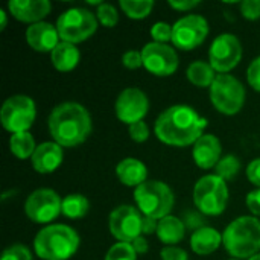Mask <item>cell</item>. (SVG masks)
I'll list each match as a JSON object with an SVG mask.
<instances>
[{"label":"cell","instance_id":"obj_37","mask_svg":"<svg viewBox=\"0 0 260 260\" xmlns=\"http://www.w3.org/2000/svg\"><path fill=\"white\" fill-rule=\"evenodd\" d=\"M161 260H189V256L184 250L178 247H165L160 251Z\"/></svg>","mask_w":260,"mask_h":260},{"label":"cell","instance_id":"obj_40","mask_svg":"<svg viewBox=\"0 0 260 260\" xmlns=\"http://www.w3.org/2000/svg\"><path fill=\"white\" fill-rule=\"evenodd\" d=\"M168 5L177 11H183V12H187L193 8H197L200 5L198 0H169Z\"/></svg>","mask_w":260,"mask_h":260},{"label":"cell","instance_id":"obj_41","mask_svg":"<svg viewBox=\"0 0 260 260\" xmlns=\"http://www.w3.org/2000/svg\"><path fill=\"white\" fill-rule=\"evenodd\" d=\"M131 245H133V248H134V251H136L137 254H145V253H148V250H149L148 241H146L143 236H139L137 239H134V241L131 242Z\"/></svg>","mask_w":260,"mask_h":260},{"label":"cell","instance_id":"obj_9","mask_svg":"<svg viewBox=\"0 0 260 260\" xmlns=\"http://www.w3.org/2000/svg\"><path fill=\"white\" fill-rule=\"evenodd\" d=\"M35 117V102L26 94H14L8 98L0 110V122L3 128L12 134L26 133L34 125Z\"/></svg>","mask_w":260,"mask_h":260},{"label":"cell","instance_id":"obj_23","mask_svg":"<svg viewBox=\"0 0 260 260\" xmlns=\"http://www.w3.org/2000/svg\"><path fill=\"white\" fill-rule=\"evenodd\" d=\"M184 233H186V225L177 216L168 215L166 218L158 221L157 236L166 247H175V244L184 239Z\"/></svg>","mask_w":260,"mask_h":260},{"label":"cell","instance_id":"obj_6","mask_svg":"<svg viewBox=\"0 0 260 260\" xmlns=\"http://www.w3.org/2000/svg\"><path fill=\"white\" fill-rule=\"evenodd\" d=\"M195 207L206 216L221 215L229 203V187L216 174L201 177L193 187Z\"/></svg>","mask_w":260,"mask_h":260},{"label":"cell","instance_id":"obj_17","mask_svg":"<svg viewBox=\"0 0 260 260\" xmlns=\"http://www.w3.org/2000/svg\"><path fill=\"white\" fill-rule=\"evenodd\" d=\"M222 154V145L219 139L213 134H203L193 145L192 157L198 168L212 169L216 168Z\"/></svg>","mask_w":260,"mask_h":260},{"label":"cell","instance_id":"obj_42","mask_svg":"<svg viewBox=\"0 0 260 260\" xmlns=\"http://www.w3.org/2000/svg\"><path fill=\"white\" fill-rule=\"evenodd\" d=\"M157 227H158V221L157 219H152V218H148V216H143V235H152V233H157Z\"/></svg>","mask_w":260,"mask_h":260},{"label":"cell","instance_id":"obj_14","mask_svg":"<svg viewBox=\"0 0 260 260\" xmlns=\"http://www.w3.org/2000/svg\"><path fill=\"white\" fill-rule=\"evenodd\" d=\"M140 52L143 58V67L154 76H171L178 69V55L168 44L152 41L145 44Z\"/></svg>","mask_w":260,"mask_h":260},{"label":"cell","instance_id":"obj_44","mask_svg":"<svg viewBox=\"0 0 260 260\" xmlns=\"http://www.w3.org/2000/svg\"><path fill=\"white\" fill-rule=\"evenodd\" d=\"M248 260H260V254H256V256H253L251 259H248Z\"/></svg>","mask_w":260,"mask_h":260},{"label":"cell","instance_id":"obj_22","mask_svg":"<svg viewBox=\"0 0 260 260\" xmlns=\"http://www.w3.org/2000/svg\"><path fill=\"white\" fill-rule=\"evenodd\" d=\"M50 59H52L53 67L58 72L66 73V72H72L78 66V62L81 59V53H79L76 44L61 41L50 53Z\"/></svg>","mask_w":260,"mask_h":260},{"label":"cell","instance_id":"obj_2","mask_svg":"<svg viewBox=\"0 0 260 260\" xmlns=\"http://www.w3.org/2000/svg\"><path fill=\"white\" fill-rule=\"evenodd\" d=\"M49 133L59 146L75 148L91 134V117L87 108L78 102L58 104L47 119Z\"/></svg>","mask_w":260,"mask_h":260},{"label":"cell","instance_id":"obj_26","mask_svg":"<svg viewBox=\"0 0 260 260\" xmlns=\"http://www.w3.org/2000/svg\"><path fill=\"white\" fill-rule=\"evenodd\" d=\"M90 210L88 200L81 193H69L62 198V215L70 219H81Z\"/></svg>","mask_w":260,"mask_h":260},{"label":"cell","instance_id":"obj_25","mask_svg":"<svg viewBox=\"0 0 260 260\" xmlns=\"http://www.w3.org/2000/svg\"><path fill=\"white\" fill-rule=\"evenodd\" d=\"M37 149L35 140L29 131L26 133H17L11 134L9 137V151L18 158V160H26L34 155Z\"/></svg>","mask_w":260,"mask_h":260},{"label":"cell","instance_id":"obj_12","mask_svg":"<svg viewBox=\"0 0 260 260\" xmlns=\"http://www.w3.org/2000/svg\"><path fill=\"white\" fill-rule=\"evenodd\" d=\"M209 35V21L200 14L181 17L172 26V44L180 50H192Z\"/></svg>","mask_w":260,"mask_h":260},{"label":"cell","instance_id":"obj_45","mask_svg":"<svg viewBox=\"0 0 260 260\" xmlns=\"http://www.w3.org/2000/svg\"><path fill=\"white\" fill-rule=\"evenodd\" d=\"M230 260H238V259H230Z\"/></svg>","mask_w":260,"mask_h":260},{"label":"cell","instance_id":"obj_18","mask_svg":"<svg viewBox=\"0 0 260 260\" xmlns=\"http://www.w3.org/2000/svg\"><path fill=\"white\" fill-rule=\"evenodd\" d=\"M8 9L14 18L23 23H38L50 12L52 5L49 0H11Z\"/></svg>","mask_w":260,"mask_h":260},{"label":"cell","instance_id":"obj_33","mask_svg":"<svg viewBox=\"0 0 260 260\" xmlns=\"http://www.w3.org/2000/svg\"><path fill=\"white\" fill-rule=\"evenodd\" d=\"M128 133L131 140H134L136 143H143L149 139V128L146 125V122H137L128 126Z\"/></svg>","mask_w":260,"mask_h":260},{"label":"cell","instance_id":"obj_16","mask_svg":"<svg viewBox=\"0 0 260 260\" xmlns=\"http://www.w3.org/2000/svg\"><path fill=\"white\" fill-rule=\"evenodd\" d=\"M61 37L58 34L56 26L47 21H38L29 24L26 29V41L35 50L41 53L53 52V49L61 43Z\"/></svg>","mask_w":260,"mask_h":260},{"label":"cell","instance_id":"obj_28","mask_svg":"<svg viewBox=\"0 0 260 260\" xmlns=\"http://www.w3.org/2000/svg\"><path fill=\"white\" fill-rule=\"evenodd\" d=\"M241 171V161L236 155H225L219 160V163L215 168V174L218 177H221L224 181H230L233 180Z\"/></svg>","mask_w":260,"mask_h":260},{"label":"cell","instance_id":"obj_39","mask_svg":"<svg viewBox=\"0 0 260 260\" xmlns=\"http://www.w3.org/2000/svg\"><path fill=\"white\" fill-rule=\"evenodd\" d=\"M247 207L254 216H260V189L251 190L247 195Z\"/></svg>","mask_w":260,"mask_h":260},{"label":"cell","instance_id":"obj_15","mask_svg":"<svg viewBox=\"0 0 260 260\" xmlns=\"http://www.w3.org/2000/svg\"><path fill=\"white\" fill-rule=\"evenodd\" d=\"M114 110L117 119L129 126L133 123L142 122L143 117L148 114L149 99L140 88L128 87L119 93Z\"/></svg>","mask_w":260,"mask_h":260},{"label":"cell","instance_id":"obj_4","mask_svg":"<svg viewBox=\"0 0 260 260\" xmlns=\"http://www.w3.org/2000/svg\"><path fill=\"white\" fill-rule=\"evenodd\" d=\"M222 244L235 259H251L259 254L260 221L256 216H239L227 225Z\"/></svg>","mask_w":260,"mask_h":260},{"label":"cell","instance_id":"obj_27","mask_svg":"<svg viewBox=\"0 0 260 260\" xmlns=\"http://www.w3.org/2000/svg\"><path fill=\"white\" fill-rule=\"evenodd\" d=\"M119 6L125 12L126 17L133 20H142L151 14L154 8V2L152 0H120Z\"/></svg>","mask_w":260,"mask_h":260},{"label":"cell","instance_id":"obj_21","mask_svg":"<svg viewBox=\"0 0 260 260\" xmlns=\"http://www.w3.org/2000/svg\"><path fill=\"white\" fill-rule=\"evenodd\" d=\"M222 244V236L213 227H200L190 236V248L198 256L215 253Z\"/></svg>","mask_w":260,"mask_h":260},{"label":"cell","instance_id":"obj_11","mask_svg":"<svg viewBox=\"0 0 260 260\" xmlns=\"http://www.w3.org/2000/svg\"><path fill=\"white\" fill-rule=\"evenodd\" d=\"M110 233L117 242H133L143 235V215L134 206H119L108 216Z\"/></svg>","mask_w":260,"mask_h":260},{"label":"cell","instance_id":"obj_29","mask_svg":"<svg viewBox=\"0 0 260 260\" xmlns=\"http://www.w3.org/2000/svg\"><path fill=\"white\" fill-rule=\"evenodd\" d=\"M105 260H137V253L129 242H116L107 251Z\"/></svg>","mask_w":260,"mask_h":260},{"label":"cell","instance_id":"obj_24","mask_svg":"<svg viewBox=\"0 0 260 260\" xmlns=\"http://www.w3.org/2000/svg\"><path fill=\"white\" fill-rule=\"evenodd\" d=\"M186 75H187V79L200 88H207V87L210 88L218 76L215 69L210 66V62H206V61L192 62L187 67Z\"/></svg>","mask_w":260,"mask_h":260},{"label":"cell","instance_id":"obj_5","mask_svg":"<svg viewBox=\"0 0 260 260\" xmlns=\"http://www.w3.org/2000/svg\"><path fill=\"white\" fill-rule=\"evenodd\" d=\"M134 200L143 216L152 219L166 218L175 203L172 189L158 180H148L134 190Z\"/></svg>","mask_w":260,"mask_h":260},{"label":"cell","instance_id":"obj_31","mask_svg":"<svg viewBox=\"0 0 260 260\" xmlns=\"http://www.w3.org/2000/svg\"><path fill=\"white\" fill-rule=\"evenodd\" d=\"M151 37L154 38V43L166 44L168 41H172V26L166 21H157L151 27Z\"/></svg>","mask_w":260,"mask_h":260},{"label":"cell","instance_id":"obj_8","mask_svg":"<svg viewBox=\"0 0 260 260\" xmlns=\"http://www.w3.org/2000/svg\"><path fill=\"white\" fill-rule=\"evenodd\" d=\"M210 101L219 113L225 116H235L245 104V88L233 75L218 73L210 87Z\"/></svg>","mask_w":260,"mask_h":260},{"label":"cell","instance_id":"obj_10","mask_svg":"<svg viewBox=\"0 0 260 260\" xmlns=\"http://www.w3.org/2000/svg\"><path fill=\"white\" fill-rule=\"evenodd\" d=\"M24 213L35 224H49L62 213V200L53 189H37L26 198Z\"/></svg>","mask_w":260,"mask_h":260},{"label":"cell","instance_id":"obj_19","mask_svg":"<svg viewBox=\"0 0 260 260\" xmlns=\"http://www.w3.org/2000/svg\"><path fill=\"white\" fill-rule=\"evenodd\" d=\"M62 146L56 142H43L37 145L34 155L30 157L32 168L38 174H52L62 163Z\"/></svg>","mask_w":260,"mask_h":260},{"label":"cell","instance_id":"obj_1","mask_svg":"<svg viewBox=\"0 0 260 260\" xmlns=\"http://www.w3.org/2000/svg\"><path fill=\"white\" fill-rule=\"evenodd\" d=\"M207 119L200 116L197 110L189 105H172L166 108L155 120V137L169 146L184 148L195 145L204 134Z\"/></svg>","mask_w":260,"mask_h":260},{"label":"cell","instance_id":"obj_7","mask_svg":"<svg viewBox=\"0 0 260 260\" xmlns=\"http://www.w3.org/2000/svg\"><path fill=\"white\" fill-rule=\"evenodd\" d=\"M56 29L61 41L78 44L96 32L98 17L85 8H70L58 17Z\"/></svg>","mask_w":260,"mask_h":260},{"label":"cell","instance_id":"obj_43","mask_svg":"<svg viewBox=\"0 0 260 260\" xmlns=\"http://www.w3.org/2000/svg\"><path fill=\"white\" fill-rule=\"evenodd\" d=\"M0 18H2V21H0V30H3V29L6 27V23H8L6 12H5L3 9H0Z\"/></svg>","mask_w":260,"mask_h":260},{"label":"cell","instance_id":"obj_32","mask_svg":"<svg viewBox=\"0 0 260 260\" xmlns=\"http://www.w3.org/2000/svg\"><path fill=\"white\" fill-rule=\"evenodd\" d=\"M2 260H32V253L24 245L14 244L3 251Z\"/></svg>","mask_w":260,"mask_h":260},{"label":"cell","instance_id":"obj_13","mask_svg":"<svg viewBox=\"0 0 260 260\" xmlns=\"http://www.w3.org/2000/svg\"><path fill=\"white\" fill-rule=\"evenodd\" d=\"M241 58L242 46L233 34H221L210 44L209 61L218 73H229L241 62Z\"/></svg>","mask_w":260,"mask_h":260},{"label":"cell","instance_id":"obj_36","mask_svg":"<svg viewBox=\"0 0 260 260\" xmlns=\"http://www.w3.org/2000/svg\"><path fill=\"white\" fill-rule=\"evenodd\" d=\"M122 64L129 69V70H136L140 69L143 66V58H142V52L139 50H128L122 55Z\"/></svg>","mask_w":260,"mask_h":260},{"label":"cell","instance_id":"obj_35","mask_svg":"<svg viewBox=\"0 0 260 260\" xmlns=\"http://www.w3.org/2000/svg\"><path fill=\"white\" fill-rule=\"evenodd\" d=\"M247 79H248V84L251 85V88H254L256 91L260 93V56L254 58L251 61V64L248 66Z\"/></svg>","mask_w":260,"mask_h":260},{"label":"cell","instance_id":"obj_3","mask_svg":"<svg viewBox=\"0 0 260 260\" xmlns=\"http://www.w3.org/2000/svg\"><path fill=\"white\" fill-rule=\"evenodd\" d=\"M76 230L66 224H49L34 239L35 254L43 260H69L79 248Z\"/></svg>","mask_w":260,"mask_h":260},{"label":"cell","instance_id":"obj_38","mask_svg":"<svg viewBox=\"0 0 260 260\" xmlns=\"http://www.w3.org/2000/svg\"><path fill=\"white\" fill-rule=\"evenodd\" d=\"M247 177L251 184L257 186L260 189V158L250 161V165L247 166Z\"/></svg>","mask_w":260,"mask_h":260},{"label":"cell","instance_id":"obj_34","mask_svg":"<svg viewBox=\"0 0 260 260\" xmlns=\"http://www.w3.org/2000/svg\"><path fill=\"white\" fill-rule=\"evenodd\" d=\"M241 14L247 20H257L260 18V0H244L239 3Z\"/></svg>","mask_w":260,"mask_h":260},{"label":"cell","instance_id":"obj_30","mask_svg":"<svg viewBox=\"0 0 260 260\" xmlns=\"http://www.w3.org/2000/svg\"><path fill=\"white\" fill-rule=\"evenodd\" d=\"M96 17H98V21L105 27H114L119 23V12L110 3H102L101 6H98Z\"/></svg>","mask_w":260,"mask_h":260},{"label":"cell","instance_id":"obj_20","mask_svg":"<svg viewBox=\"0 0 260 260\" xmlns=\"http://www.w3.org/2000/svg\"><path fill=\"white\" fill-rule=\"evenodd\" d=\"M116 175L119 181L128 187H139L145 181H148V168L143 161L128 157L117 163Z\"/></svg>","mask_w":260,"mask_h":260}]
</instances>
